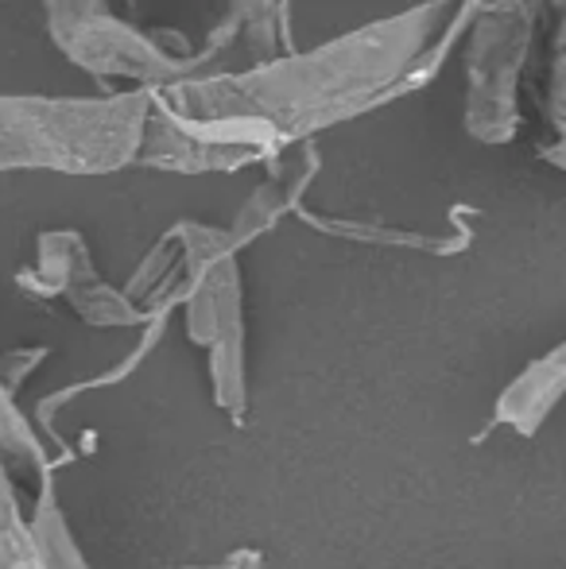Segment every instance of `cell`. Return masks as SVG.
Here are the masks:
<instances>
[{"mask_svg":"<svg viewBox=\"0 0 566 569\" xmlns=\"http://www.w3.org/2000/svg\"><path fill=\"white\" fill-rule=\"evenodd\" d=\"M524 47H528V28H481L474 51V128H493L489 136L505 140L513 132V78L520 70Z\"/></svg>","mask_w":566,"mask_h":569,"instance_id":"1","label":"cell"},{"mask_svg":"<svg viewBox=\"0 0 566 569\" xmlns=\"http://www.w3.org/2000/svg\"><path fill=\"white\" fill-rule=\"evenodd\" d=\"M67 23L70 28L59 31L62 47H70L86 67L117 70V74H159V78L175 70V62L163 51H156L151 43H143L140 36L117 28V23L90 28V23H78L75 12H67Z\"/></svg>","mask_w":566,"mask_h":569,"instance_id":"2","label":"cell"}]
</instances>
